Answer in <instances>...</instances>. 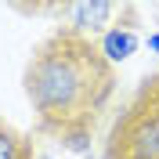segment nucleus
<instances>
[{
  "instance_id": "obj_1",
  "label": "nucleus",
  "mask_w": 159,
  "mask_h": 159,
  "mask_svg": "<svg viewBox=\"0 0 159 159\" xmlns=\"http://www.w3.org/2000/svg\"><path fill=\"white\" fill-rule=\"evenodd\" d=\"M25 98L36 112V130L47 138L87 148L116 98V65L98 40L72 29L43 36L25 65Z\"/></svg>"
},
{
  "instance_id": "obj_2",
  "label": "nucleus",
  "mask_w": 159,
  "mask_h": 159,
  "mask_svg": "<svg viewBox=\"0 0 159 159\" xmlns=\"http://www.w3.org/2000/svg\"><path fill=\"white\" fill-rule=\"evenodd\" d=\"M105 159H159V72L141 83L116 116Z\"/></svg>"
},
{
  "instance_id": "obj_3",
  "label": "nucleus",
  "mask_w": 159,
  "mask_h": 159,
  "mask_svg": "<svg viewBox=\"0 0 159 159\" xmlns=\"http://www.w3.org/2000/svg\"><path fill=\"white\" fill-rule=\"evenodd\" d=\"M69 15V25L65 29L72 33H83V36H98V33H112L116 25V15H130V4H69V7H61Z\"/></svg>"
},
{
  "instance_id": "obj_4",
  "label": "nucleus",
  "mask_w": 159,
  "mask_h": 159,
  "mask_svg": "<svg viewBox=\"0 0 159 159\" xmlns=\"http://www.w3.org/2000/svg\"><path fill=\"white\" fill-rule=\"evenodd\" d=\"M0 159H36L29 134H22L7 119H0Z\"/></svg>"
}]
</instances>
